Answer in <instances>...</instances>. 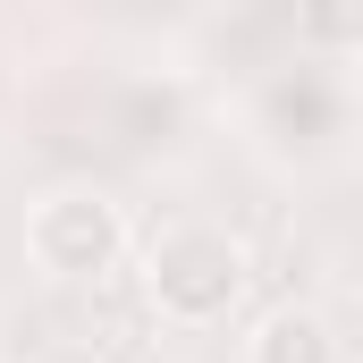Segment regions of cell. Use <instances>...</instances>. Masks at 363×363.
Returning <instances> with one entry per match:
<instances>
[{
  "instance_id": "3",
  "label": "cell",
  "mask_w": 363,
  "mask_h": 363,
  "mask_svg": "<svg viewBox=\"0 0 363 363\" xmlns=\"http://www.w3.org/2000/svg\"><path fill=\"white\" fill-rule=\"evenodd\" d=\"M245 363H338V338H330L321 313L287 304V313H271V321L245 338Z\"/></svg>"
},
{
  "instance_id": "1",
  "label": "cell",
  "mask_w": 363,
  "mask_h": 363,
  "mask_svg": "<svg viewBox=\"0 0 363 363\" xmlns=\"http://www.w3.org/2000/svg\"><path fill=\"white\" fill-rule=\"evenodd\" d=\"M144 287H152L161 321L211 330V321H228V304L245 296V245H237L220 220H169V228L144 245Z\"/></svg>"
},
{
  "instance_id": "2",
  "label": "cell",
  "mask_w": 363,
  "mask_h": 363,
  "mask_svg": "<svg viewBox=\"0 0 363 363\" xmlns=\"http://www.w3.org/2000/svg\"><path fill=\"white\" fill-rule=\"evenodd\" d=\"M26 254L43 271H60V279H93V271H110L127 254V211L110 194H85V186L77 194H51L26 220Z\"/></svg>"
}]
</instances>
